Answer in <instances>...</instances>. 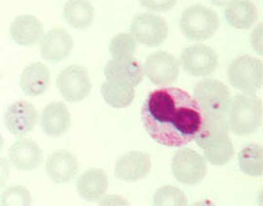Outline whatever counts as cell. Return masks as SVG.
Segmentation results:
<instances>
[{"instance_id": "1", "label": "cell", "mask_w": 263, "mask_h": 206, "mask_svg": "<svg viewBox=\"0 0 263 206\" xmlns=\"http://www.w3.org/2000/svg\"><path fill=\"white\" fill-rule=\"evenodd\" d=\"M141 120L154 141L167 148H182L194 141L205 115L194 96L176 87H162L148 95Z\"/></svg>"}, {"instance_id": "2", "label": "cell", "mask_w": 263, "mask_h": 206, "mask_svg": "<svg viewBox=\"0 0 263 206\" xmlns=\"http://www.w3.org/2000/svg\"><path fill=\"white\" fill-rule=\"evenodd\" d=\"M229 129L237 136H249L257 132L262 124L260 100L249 95H235L226 113Z\"/></svg>"}, {"instance_id": "3", "label": "cell", "mask_w": 263, "mask_h": 206, "mask_svg": "<svg viewBox=\"0 0 263 206\" xmlns=\"http://www.w3.org/2000/svg\"><path fill=\"white\" fill-rule=\"evenodd\" d=\"M193 93L205 117L221 119L226 116L233 97L226 84L215 79L206 78L196 83Z\"/></svg>"}, {"instance_id": "4", "label": "cell", "mask_w": 263, "mask_h": 206, "mask_svg": "<svg viewBox=\"0 0 263 206\" xmlns=\"http://www.w3.org/2000/svg\"><path fill=\"white\" fill-rule=\"evenodd\" d=\"M181 31L190 42L208 40L218 29L217 12L201 4H196L183 11L180 19Z\"/></svg>"}, {"instance_id": "5", "label": "cell", "mask_w": 263, "mask_h": 206, "mask_svg": "<svg viewBox=\"0 0 263 206\" xmlns=\"http://www.w3.org/2000/svg\"><path fill=\"white\" fill-rule=\"evenodd\" d=\"M229 83L245 95L255 96L263 83L262 62L249 55L235 59L229 67Z\"/></svg>"}, {"instance_id": "6", "label": "cell", "mask_w": 263, "mask_h": 206, "mask_svg": "<svg viewBox=\"0 0 263 206\" xmlns=\"http://www.w3.org/2000/svg\"><path fill=\"white\" fill-rule=\"evenodd\" d=\"M172 173L178 182L185 185H197L208 173L203 156L190 148H182L176 152L172 160Z\"/></svg>"}, {"instance_id": "7", "label": "cell", "mask_w": 263, "mask_h": 206, "mask_svg": "<svg viewBox=\"0 0 263 206\" xmlns=\"http://www.w3.org/2000/svg\"><path fill=\"white\" fill-rule=\"evenodd\" d=\"M56 87L68 103H77L84 100L92 90V81L89 73L83 65H68L59 73Z\"/></svg>"}, {"instance_id": "8", "label": "cell", "mask_w": 263, "mask_h": 206, "mask_svg": "<svg viewBox=\"0 0 263 206\" xmlns=\"http://www.w3.org/2000/svg\"><path fill=\"white\" fill-rule=\"evenodd\" d=\"M130 31L136 42L146 47H158L167 38V23L164 17L152 12L138 13L130 23Z\"/></svg>"}, {"instance_id": "9", "label": "cell", "mask_w": 263, "mask_h": 206, "mask_svg": "<svg viewBox=\"0 0 263 206\" xmlns=\"http://www.w3.org/2000/svg\"><path fill=\"white\" fill-rule=\"evenodd\" d=\"M180 63L182 69L190 76L208 78L218 67V55L205 44H193L181 52Z\"/></svg>"}, {"instance_id": "10", "label": "cell", "mask_w": 263, "mask_h": 206, "mask_svg": "<svg viewBox=\"0 0 263 206\" xmlns=\"http://www.w3.org/2000/svg\"><path fill=\"white\" fill-rule=\"evenodd\" d=\"M142 69L152 83L162 87L173 84L180 74V64L177 59L172 53L162 51L149 55Z\"/></svg>"}, {"instance_id": "11", "label": "cell", "mask_w": 263, "mask_h": 206, "mask_svg": "<svg viewBox=\"0 0 263 206\" xmlns=\"http://www.w3.org/2000/svg\"><path fill=\"white\" fill-rule=\"evenodd\" d=\"M152 158L146 152L133 151L119 157L115 166V176L124 182H136L151 173Z\"/></svg>"}, {"instance_id": "12", "label": "cell", "mask_w": 263, "mask_h": 206, "mask_svg": "<svg viewBox=\"0 0 263 206\" xmlns=\"http://www.w3.org/2000/svg\"><path fill=\"white\" fill-rule=\"evenodd\" d=\"M40 55L44 60L51 62L53 64L60 63L71 55L73 49V39L71 33L63 27L52 28L45 33L43 40L39 44Z\"/></svg>"}, {"instance_id": "13", "label": "cell", "mask_w": 263, "mask_h": 206, "mask_svg": "<svg viewBox=\"0 0 263 206\" xmlns=\"http://www.w3.org/2000/svg\"><path fill=\"white\" fill-rule=\"evenodd\" d=\"M37 124V110L28 101H15L4 115V125L15 136H26Z\"/></svg>"}, {"instance_id": "14", "label": "cell", "mask_w": 263, "mask_h": 206, "mask_svg": "<svg viewBox=\"0 0 263 206\" xmlns=\"http://www.w3.org/2000/svg\"><path fill=\"white\" fill-rule=\"evenodd\" d=\"M8 160L17 171H35L43 162V151L33 140L20 137L8 149Z\"/></svg>"}, {"instance_id": "15", "label": "cell", "mask_w": 263, "mask_h": 206, "mask_svg": "<svg viewBox=\"0 0 263 206\" xmlns=\"http://www.w3.org/2000/svg\"><path fill=\"white\" fill-rule=\"evenodd\" d=\"M106 81L119 84H128L132 87L140 85L144 79V69L136 58L112 59L104 68Z\"/></svg>"}, {"instance_id": "16", "label": "cell", "mask_w": 263, "mask_h": 206, "mask_svg": "<svg viewBox=\"0 0 263 206\" xmlns=\"http://www.w3.org/2000/svg\"><path fill=\"white\" fill-rule=\"evenodd\" d=\"M45 172L51 181L56 184H67L76 177L79 172V162L67 149H59L53 152L47 160Z\"/></svg>"}, {"instance_id": "17", "label": "cell", "mask_w": 263, "mask_h": 206, "mask_svg": "<svg viewBox=\"0 0 263 206\" xmlns=\"http://www.w3.org/2000/svg\"><path fill=\"white\" fill-rule=\"evenodd\" d=\"M39 123L49 137H61L71 128V113L65 104L51 103L40 113Z\"/></svg>"}, {"instance_id": "18", "label": "cell", "mask_w": 263, "mask_h": 206, "mask_svg": "<svg viewBox=\"0 0 263 206\" xmlns=\"http://www.w3.org/2000/svg\"><path fill=\"white\" fill-rule=\"evenodd\" d=\"M10 36L13 42L22 47H33L40 44L44 31L40 20L33 15H20L13 19L10 26Z\"/></svg>"}, {"instance_id": "19", "label": "cell", "mask_w": 263, "mask_h": 206, "mask_svg": "<svg viewBox=\"0 0 263 206\" xmlns=\"http://www.w3.org/2000/svg\"><path fill=\"white\" fill-rule=\"evenodd\" d=\"M51 74L47 65L43 63H32L24 68L20 74V88L27 96L37 97L44 95L49 88Z\"/></svg>"}, {"instance_id": "20", "label": "cell", "mask_w": 263, "mask_h": 206, "mask_svg": "<svg viewBox=\"0 0 263 206\" xmlns=\"http://www.w3.org/2000/svg\"><path fill=\"white\" fill-rule=\"evenodd\" d=\"M108 176L103 169L92 167L84 172L76 181V189L83 200L97 201L108 190Z\"/></svg>"}, {"instance_id": "21", "label": "cell", "mask_w": 263, "mask_h": 206, "mask_svg": "<svg viewBox=\"0 0 263 206\" xmlns=\"http://www.w3.org/2000/svg\"><path fill=\"white\" fill-rule=\"evenodd\" d=\"M95 8L85 0H72L64 4L63 19L68 26L79 31H85L93 23Z\"/></svg>"}, {"instance_id": "22", "label": "cell", "mask_w": 263, "mask_h": 206, "mask_svg": "<svg viewBox=\"0 0 263 206\" xmlns=\"http://www.w3.org/2000/svg\"><path fill=\"white\" fill-rule=\"evenodd\" d=\"M258 19L257 8L251 2H231L225 10V20L229 26L237 29H249Z\"/></svg>"}, {"instance_id": "23", "label": "cell", "mask_w": 263, "mask_h": 206, "mask_svg": "<svg viewBox=\"0 0 263 206\" xmlns=\"http://www.w3.org/2000/svg\"><path fill=\"white\" fill-rule=\"evenodd\" d=\"M229 130L230 129H229L226 117H221V119L205 117L202 128H201V130H199V133L196 136L194 140H196L199 148L203 151V149L209 148L210 145L229 137Z\"/></svg>"}, {"instance_id": "24", "label": "cell", "mask_w": 263, "mask_h": 206, "mask_svg": "<svg viewBox=\"0 0 263 206\" xmlns=\"http://www.w3.org/2000/svg\"><path fill=\"white\" fill-rule=\"evenodd\" d=\"M101 95L105 103L112 108H126L135 100V87L105 81L101 85Z\"/></svg>"}, {"instance_id": "25", "label": "cell", "mask_w": 263, "mask_h": 206, "mask_svg": "<svg viewBox=\"0 0 263 206\" xmlns=\"http://www.w3.org/2000/svg\"><path fill=\"white\" fill-rule=\"evenodd\" d=\"M238 166L250 177L263 176V149L260 145L250 144L238 155Z\"/></svg>"}, {"instance_id": "26", "label": "cell", "mask_w": 263, "mask_h": 206, "mask_svg": "<svg viewBox=\"0 0 263 206\" xmlns=\"http://www.w3.org/2000/svg\"><path fill=\"white\" fill-rule=\"evenodd\" d=\"M233 157H234V146L230 137H226L221 141L210 145L209 148L203 149V158L217 166L226 165Z\"/></svg>"}, {"instance_id": "27", "label": "cell", "mask_w": 263, "mask_h": 206, "mask_svg": "<svg viewBox=\"0 0 263 206\" xmlns=\"http://www.w3.org/2000/svg\"><path fill=\"white\" fill-rule=\"evenodd\" d=\"M152 203L156 206H183L187 205V198L181 189L166 185L156 190Z\"/></svg>"}, {"instance_id": "28", "label": "cell", "mask_w": 263, "mask_h": 206, "mask_svg": "<svg viewBox=\"0 0 263 206\" xmlns=\"http://www.w3.org/2000/svg\"><path fill=\"white\" fill-rule=\"evenodd\" d=\"M137 49V42L129 32L116 35L109 43V52L113 59L132 58Z\"/></svg>"}, {"instance_id": "29", "label": "cell", "mask_w": 263, "mask_h": 206, "mask_svg": "<svg viewBox=\"0 0 263 206\" xmlns=\"http://www.w3.org/2000/svg\"><path fill=\"white\" fill-rule=\"evenodd\" d=\"M32 203V196L29 190L22 185L7 188L2 193V205L3 206H28Z\"/></svg>"}, {"instance_id": "30", "label": "cell", "mask_w": 263, "mask_h": 206, "mask_svg": "<svg viewBox=\"0 0 263 206\" xmlns=\"http://www.w3.org/2000/svg\"><path fill=\"white\" fill-rule=\"evenodd\" d=\"M140 4L151 11L164 12V11L172 10L176 6V2H140Z\"/></svg>"}]
</instances>
